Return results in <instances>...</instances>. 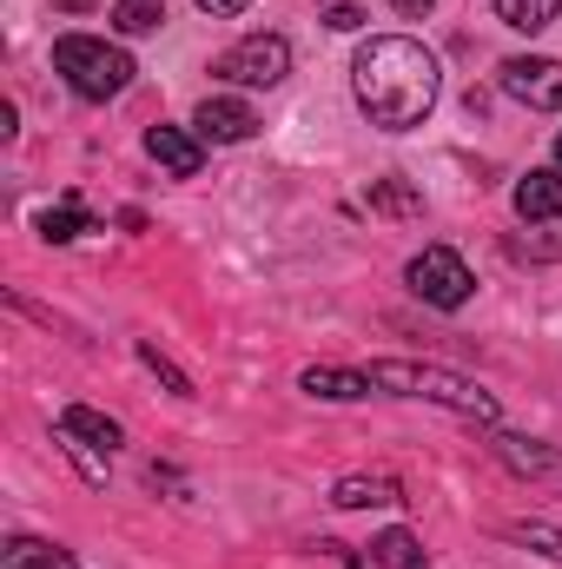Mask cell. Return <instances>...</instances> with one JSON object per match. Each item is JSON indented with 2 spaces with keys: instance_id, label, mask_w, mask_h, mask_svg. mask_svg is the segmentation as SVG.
I'll list each match as a JSON object with an SVG mask.
<instances>
[{
  "instance_id": "6da1fadb",
  "label": "cell",
  "mask_w": 562,
  "mask_h": 569,
  "mask_svg": "<svg viewBox=\"0 0 562 569\" xmlns=\"http://www.w3.org/2000/svg\"><path fill=\"white\" fill-rule=\"evenodd\" d=\"M351 93H358V107H364L371 127L411 133V127L430 120V107L443 93V67L411 33H371L358 47V60H351Z\"/></svg>"
},
{
  "instance_id": "7a4b0ae2",
  "label": "cell",
  "mask_w": 562,
  "mask_h": 569,
  "mask_svg": "<svg viewBox=\"0 0 562 569\" xmlns=\"http://www.w3.org/2000/svg\"><path fill=\"white\" fill-rule=\"evenodd\" d=\"M371 378H378V391H391V398H430V405H443V411H456V418H470V425H496V398H490L476 378H463V371L384 358V365H371Z\"/></svg>"
},
{
  "instance_id": "3957f363",
  "label": "cell",
  "mask_w": 562,
  "mask_h": 569,
  "mask_svg": "<svg viewBox=\"0 0 562 569\" xmlns=\"http://www.w3.org/2000/svg\"><path fill=\"white\" fill-rule=\"evenodd\" d=\"M53 73H67V87L80 100H113L133 87V53L93 33H60L53 40Z\"/></svg>"
},
{
  "instance_id": "277c9868",
  "label": "cell",
  "mask_w": 562,
  "mask_h": 569,
  "mask_svg": "<svg viewBox=\"0 0 562 569\" xmlns=\"http://www.w3.org/2000/svg\"><path fill=\"white\" fill-rule=\"evenodd\" d=\"M212 73L232 87H279L291 73V47H284V33H245L239 47H225L212 60Z\"/></svg>"
},
{
  "instance_id": "5b68a950",
  "label": "cell",
  "mask_w": 562,
  "mask_h": 569,
  "mask_svg": "<svg viewBox=\"0 0 562 569\" xmlns=\"http://www.w3.org/2000/svg\"><path fill=\"white\" fill-rule=\"evenodd\" d=\"M404 279H411V291H418L423 305H436V311H456V305H470V291H476L470 266H463L450 246H423Z\"/></svg>"
},
{
  "instance_id": "8992f818",
  "label": "cell",
  "mask_w": 562,
  "mask_h": 569,
  "mask_svg": "<svg viewBox=\"0 0 562 569\" xmlns=\"http://www.w3.org/2000/svg\"><path fill=\"white\" fill-rule=\"evenodd\" d=\"M503 93L523 100L530 113H562V60H543V53H516L496 67Z\"/></svg>"
},
{
  "instance_id": "52a82bcc",
  "label": "cell",
  "mask_w": 562,
  "mask_h": 569,
  "mask_svg": "<svg viewBox=\"0 0 562 569\" xmlns=\"http://www.w3.org/2000/svg\"><path fill=\"white\" fill-rule=\"evenodd\" d=\"M145 159L159 172H172V179H192L205 166V146H199V133H185V127H145Z\"/></svg>"
},
{
  "instance_id": "ba28073f",
  "label": "cell",
  "mask_w": 562,
  "mask_h": 569,
  "mask_svg": "<svg viewBox=\"0 0 562 569\" xmlns=\"http://www.w3.org/2000/svg\"><path fill=\"white\" fill-rule=\"evenodd\" d=\"M192 133L212 140V146H239V140L259 133V113H252L245 100H205V107L192 113Z\"/></svg>"
},
{
  "instance_id": "9c48e42d",
  "label": "cell",
  "mask_w": 562,
  "mask_h": 569,
  "mask_svg": "<svg viewBox=\"0 0 562 569\" xmlns=\"http://www.w3.org/2000/svg\"><path fill=\"white\" fill-rule=\"evenodd\" d=\"M298 391H304V398H324V405H358V398H371V391H378V378H371V371H338V365H311V371L298 378Z\"/></svg>"
},
{
  "instance_id": "30bf717a",
  "label": "cell",
  "mask_w": 562,
  "mask_h": 569,
  "mask_svg": "<svg viewBox=\"0 0 562 569\" xmlns=\"http://www.w3.org/2000/svg\"><path fill=\"white\" fill-rule=\"evenodd\" d=\"M490 450H496L516 477H556L562 483V450H550L543 437H510V430H503V437H490Z\"/></svg>"
},
{
  "instance_id": "8fae6325",
  "label": "cell",
  "mask_w": 562,
  "mask_h": 569,
  "mask_svg": "<svg viewBox=\"0 0 562 569\" xmlns=\"http://www.w3.org/2000/svg\"><path fill=\"white\" fill-rule=\"evenodd\" d=\"M516 219H530V226L562 219V172L556 166H536L530 179H516Z\"/></svg>"
},
{
  "instance_id": "7c38bea8",
  "label": "cell",
  "mask_w": 562,
  "mask_h": 569,
  "mask_svg": "<svg viewBox=\"0 0 562 569\" xmlns=\"http://www.w3.org/2000/svg\"><path fill=\"white\" fill-rule=\"evenodd\" d=\"M60 437H80V443H93V450H120L127 430L113 425L107 411H93V405H67V411H60Z\"/></svg>"
},
{
  "instance_id": "4fadbf2b",
  "label": "cell",
  "mask_w": 562,
  "mask_h": 569,
  "mask_svg": "<svg viewBox=\"0 0 562 569\" xmlns=\"http://www.w3.org/2000/svg\"><path fill=\"white\" fill-rule=\"evenodd\" d=\"M338 510H371V503H404V483L398 477H338L331 490Z\"/></svg>"
},
{
  "instance_id": "5bb4252c",
  "label": "cell",
  "mask_w": 562,
  "mask_h": 569,
  "mask_svg": "<svg viewBox=\"0 0 562 569\" xmlns=\"http://www.w3.org/2000/svg\"><path fill=\"white\" fill-rule=\"evenodd\" d=\"M364 206L384 212V219H423V192L418 186H404V179H371Z\"/></svg>"
},
{
  "instance_id": "9a60e30c",
  "label": "cell",
  "mask_w": 562,
  "mask_h": 569,
  "mask_svg": "<svg viewBox=\"0 0 562 569\" xmlns=\"http://www.w3.org/2000/svg\"><path fill=\"white\" fill-rule=\"evenodd\" d=\"M87 232H100V226H93V212L73 206V199L40 212V239H47V246H73V239H87Z\"/></svg>"
},
{
  "instance_id": "2e32d148",
  "label": "cell",
  "mask_w": 562,
  "mask_h": 569,
  "mask_svg": "<svg viewBox=\"0 0 562 569\" xmlns=\"http://www.w3.org/2000/svg\"><path fill=\"white\" fill-rule=\"evenodd\" d=\"M0 569H80L60 543H40V537H13L7 543V557H0Z\"/></svg>"
},
{
  "instance_id": "e0dca14e",
  "label": "cell",
  "mask_w": 562,
  "mask_h": 569,
  "mask_svg": "<svg viewBox=\"0 0 562 569\" xmlns=\"http://www.w3.org/2000/svg\"><path fill=\"white\" fill-rule=\"evenodd\" d=\"M490 7H496V20L516 27V33H543L562 13V0H490Z\"/></svg>"
},
{
  "instance_id": "ac0fdd59",
  "label": "cell",
  "mask_w": 562,
  "mask_h": 569,
  "mask_svg": "<svg viewBox=\"0 0 562 569\" xmlns=\"http://www.w3.org/2000/svg\"><path fill=\"white\" fill-rule=\"evenodd\" d=\"M371 569H423V543L411 530H384L371 543Z\"/></svg>"
},
{
  "instance_id": "d6986e66",
  "label": "cell",
  "mask_w": 562,
  "mask_h": 569,
  "mask_svg": "<svg viewBox=\"0 0 562 569\" xmlns=\"http://www.w3.org/2000/svg\"><path fill=\"white\" fill-rule=\"evenodd\" d=\"M113 27H120L127 40L159 33V27H165V7H159V0H120V7H113Z\"/></svg>"
},
{
  "instance_id": "ffe728a7",
  "label": "cell",
  "mask_w": 562,
  "mask_h": 569,
  "mask_svg": "<svg viewBox=\"0 0 562 569\" xmlns=\"http://www.w3.org/2000/svg\"><path fill=\"white\" fill-rule=\"evenodd\" d=\"M140 365L159 378V385H165V391H172V398H192V378H185L172 358H159V345H145V338H140Z\"/></svg>"
},
{
  "instance_id": "44dd1931",
  "label": "cell",
  "mask_w": 562,
  "mask_h": 569,
  "mask_svg": "<svg viewBox=\"0 0 562 569\" xmlns=\"http://www.w3.org/2000/svg\"><path fill=\"white\" fill-rule=\"evenodd\" d=\"M510 537H516V543H530V550H543V557H556V563H562V530H550V523H536V517H530V523H510Z\"/></svg>"
},
{
  "instance_id": "7402d4cb",
  "label": "cell",
  "mask_w": 562,
  "mask_h": 569,
  "mask_svg": "<svg viewBox=\"0 0 562 569\" xmlns=\"http://www.w3.org/2000/svg\"><path fill=\"white\" fill-rule=\"evenodd\" d=\"M510 252L530 266H550V259H562V239H510Z\"/></svg>"
},
{
  "instance_id": "603a6c76",
  "label": "cell",
  "mask_w": 562,
  "mask_h": 569,
  "mask_svg": "<svg viewBox=\"0 0 562 569\" xmlns=\"http://www.w3.org/2000/svg\"><path fill=\"white\" fill-rule=\"evenodd\" d=\"M324 27H338V33H358V27H364V7H351V0H331V7H324Z\"/></svg>"
},
{
  "instance_id": "cb8c5ba5",
  "label": "cell",
  "mask_w": 562,
  "mask_h": 569,
  "mask_svg": "<svg viewBox=\"0 0 562 569\" xmlns=\"http://www.w3.org/2000/svg\"><path fill=\"white\" fill-rule=\"evenodd\" d=\"M199 7H205V13H212V20H232V13H245V7H252V0H199Z\"/></svg>"
},
{
  "instance_id": "d4e9b609",
  "label": "cell",
  "mask_w": 562,
  "mask_h": 569,
  "mask_svg": "<svg viewBox=\"0 0 562 569\" xmlns=\"http://www.w3.org/2000/svg\"><path fill=\"white\" fill-rule=\"evenodd\" d=\"M391 7H398V13H411V20H418V13H430V7H436V0H391Z\"/></svg>"
},
{
  "instance_id": "484cf974",
  "label": "cell",
  "mask_w": 562,
  "mask_h": 569,
  "mask_svg": "<svg viewBox=\"0 0 562 569\" xmlns=\"http://www.w3.org/2000/svg\"><path fill=\"white\" fill-rule=\"evenodd\" d=\"M53 7H67V13H93L100 0H53Z\"/></svg>"
},
{
  "instance_id": "4316f807",
  "label": "cell",
  "mask_w": 562,
  "mask_h": 569,
  "mask_svg": "<svg viewBox=\"0 0 562 569\" xmlns=\"http://www.w3.org/2000/svg\"><path fill=\"white\" fill-rule=\"evenodd\" d=\"M556 166H562V133H556Z\"/></svg>"
}]
</instances>
